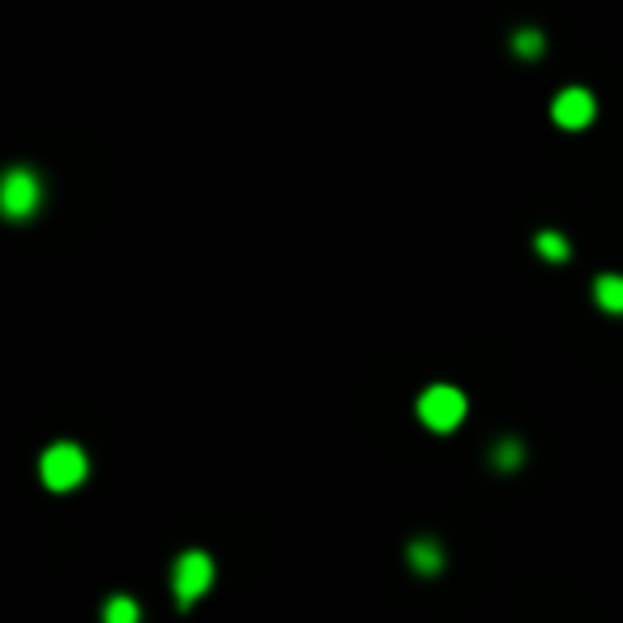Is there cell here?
Wrapping results in <instances>:
<instances>
[{
	"mask_svg": "<svg viewBox=\"0 0 623 623\" xmlns=\"http://www.w3.org/2000/svg\"><path fill=\"white\" fill-rule=\"evenodd\" d=\"M551 116L559 129H585L589 120H594V94L589 90H564L551 107Z\"/></svg>",
	"mask_w": 623,
	"mask_h": 623,
	"instance_id": "5b68a950",
	"label": "cell"
},
{
	"mask_svg": "<svg viewBox=\"0 0 623 623\" xmlns=\"http://www.w3.org/2000/svg\"><path fill=\"white\" fill-rule=\"evenodd\" d=\"M35 205H39V180L26 167H13L5 175V184H0V210L9 218H26Z\"/></svg>",
	"mask_w": 623,
	"mask_h": 623,
	"instance_id": "277c9868",
	"label": "cell"
},
{
	"mask_svg": "<svg viewBox=\"0 0 623 623\" xmlns=\"http://www.w3.org/2000/svg\"><path fill=\"white\" fill-rule=\"evenodd\" d=\"M594 295H598V303H602L606 312H623V278H619V274H606V278H598Z\"/></svg>",
	"mask_w": 623,
	"mask_h": 623,
	"instance_id": "ba28073f",
	"label": "cell"
},
{
	"mask_svg": "<svg viewBox=\"0 0 623 623\" xmlns=\"http://www.w3.org/2000/svg\"><path fill=\"white\" fill-rule=\"evenodd\" d=\"M39 474L52 491H73L86 478V453L77 444H52L39 461Z\"/></svg>",
	"mask_w": 623,
	"mask_h": 623,
	"instance_id": "7a4b0ae2",
	"label": "cell"
},
{
	"mask_svg": "<svg viewBox=\"0 0 623 623\" xmlns=\"http://www.w3.org/2000/svg\"><path fill=\"white\" fill-rule=\"evenodd\" d=\"M513 47H517V56H525V60H534V56L542 52V35H538V30H521V35L513 39Z\"/></svg>",
	"mask_w": 623,
	"mask_h": 623,
	"instance_id": "30bf717a",
	"label": "cell"
},
{
	"mask_svg": "<svg viewBox=\"0 0 623 623\" xmlns=\"http://www.w3.org/2000/svg\"><path fill=\"white\" fill-rule=\"evenodd\" d=\"M103 623H141V606H137L129 594L107 598V606H103Z\"/></svg>",
	"mask_w": 623,
	"mask_h": 623,
	"instance_id": "52a82bcc",
	"label": "cell"
},
{
	"mask_svg": "<svg viewBox=\"0 0 623 623\" xmlns=\"http://www.w3.org/2000/svg\"><path fill=\"white\" fill-rule=\"evenodd\" d=\"M495 466H500V470H513V466H521V444L504 440L500 449H495Z\"/></svg>",
	"mask_w": 623,
	"mask_h": 623,
	"instance_id": "8fae6325",
	"label": "cell"
},
{
	"mask_svg": "<svg viewBox=\"0 0 623 623\" xmlns=\"http://www.w3.org/2000/svg\"><path fill=\"white\" fill-rule=\"evenodd\" d=\"M419 419L431 427V431H453L461 419H466V397L449 385H436L419 397Z\"/></svg>",
	"mask_w": 623,
	"mask_h": 623,
	"instance_id": "3957f363",
	"label": "cell"
},
{
	"mask_svg": "<svg viewBox=\"0 0 623 623\" xmlns=\"http://www.w3.org/2000/svg\"><path fill=\"white\" fill-rule=\"evenodd\" d=\"M538 252L547 261H568V244H564V235H555V231H542L538 235Z\"/></svg>",
	"mask_w": 623,
	"mask_h": 623,
	"instance_id": "9c48e42d",
	"label": "cell"
},
{
	"mask_svg": "<svg viewBox=\"0 0 623 623\" xmlns=\"http://www.w3.org/2000/svg\"><path fill=\"white\" fill-rule=\"evenodd\" d=\"M410 568L414 572H423V577H436V572L444 568V551L436 547L431 538H419V542H410Z\"/></svg>",
	"mask_w": 623,
	"mask_h": 623,
	"instance_id": "8992f818",
	"label": "cell"
},
{
	"mask_svg": "<svg viewBox=\"0 0 623 623\" xmlns=\"http://www.w3.org/2000/svg\"><path fill=\"white\" fill-rule=\"evenodd\" d=\"M214 585V559L205 555V551H184L180 559H175V572H171V589H175V602L184 606H193L205 589Z\"/></svg>",
	"mask_w": 623,
	"mask_h": 623,
	"instance_id": "6da1fadb",
	"label": "cell"
}]
</instances>
